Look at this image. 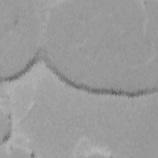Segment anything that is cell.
Wrapping results in <instances>:
<instances>
[{
  "label": "cell",
  "mask_w": 158,
  "mask_h": 158,
  "mask_svg": "<svg viewBox=\"0 0 158 158\" xmlns=\"http://www.w3.org/2000/svg\"><path fill=\"white\" fill-rule=\"evenodd\" d=\"M44 60L46 62V65L48 66L49 68L51 69L53 71L54 73L57 75L59 78H60L61 80L65 81L68 85L72 86L73 88L83 89L85 91H86L91 93H94V94H114V95H119V96H129V97H135V96H138L143 95V90H139L137 91H121V90H115L113 89H100V88H91L89 86H87L85 85H83L82 84H77L67 77H65L62 73H60L55 67H54L52 64V63L49 61L48 57L43 55L42 56Z\"/></svg>",
  "instance_id": "6da1fadb"
},
{
  "label": "cell",
  "mask_w": 158,
  "mask_h": 158,
  "mask_svg": "<svg viewBox=\"0 0 158 158\" xmlns=\"http://www.w3.org/2000/svg\"><path fill=\"white\" fill-rule=\"evenodd\" d=\"M40 51H38L36 54V56L31 59V60L25 67L24 69H23L22 70H21L20 72H19L18 73L10 76V77H7V78H5L4 79V78H2L1 80H5V81H8V80H14V79H16L19 77H20V76H22V75L25 74L35 63L37 61V60L38 59V56H40Z\"/></svg>",
  "instance_id": "7a4b0ae2"
}]
</instances>
